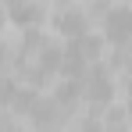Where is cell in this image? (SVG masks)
<instances>
[{"mask_svg": "<svg viewBox=\"0 0 132 132\" xmlns=\"http://www.w3.org/2000/svg\"><path fill=\"white\" fill-rule=\"evenodd\" d=\"M54 29L68 39H79V36H89V18L82 7H61L54 14Z\"/></svg>", "mask_w": 132, "mask_h": 132, "instance_id": "277c9868", "label": "cell"}, {"mask_svg": "<svg viewBox=\"0 0 132 132\" xmlns=\"http://www.w3.org/2000/svg\"><path fill=\"white\" fill-rule=\"evenodd\" d=\"M107 132H129V125H125V118L111 111V114H107Z\"/></svg>", "mask_w": 132, "mask_h": 132, "instance_id": "8992f818", "label": "cell"}, {"mask_svg": "<svg viewBox=\"0 0 132 132\" xmlns=\"http://www.w3.org/2000/svg\"><path fill=\"white\" fill-rule=\"evenodd\" d=\"M82 96L96 107H107L114 100V75H111L107 64H100V61L89 64V71L82 75Z\"/></svg>", "mask_w": 132, "mask_h": 132, "instance_id": "6da1fadb", "label": "cell"}, {"mask_svg": "<svg viewBox=\"0 0 132 132\" xmlns=\"http://www.w3.org/2000/svg\"><path fill=\"white\" fill-rule=\"evenodd\" d=\"M75 132H107V129H104V125H100L96 118H86V121H82V125H79Z\"/></svg>", "mask_w": 132, "mask_h": 132, "instance_id": "52a82bcc", "label": "cell"}, {"mask_svg": "<svg viewBox=\"0 0 132 132\" xmlns=\"http://www.w3.org/2000/svg\"><path fill=\"white\" fill-rule=\"evenodd\" d=\"M129 96H132V71H129Z\"/></svg>", "mask_w": 132, "mask_h": 132, "instance_id": "ba28073f", "label": "cell"}, {"mask_svg": "<svg viewBox=\"0 0 132 132\" xmlns=\"http://www.w3.org/2000/svg\"><path fill=\"white\" fill-rule=\"evenodd\" d=\"M7 14L22 29H36L43 22V4L39 0H7Z\"/></svg>", "mask_w": 132, "mask_h": 132, "instance_id": "5b68a950", "label": "cell"}, {"mask_svg": "<svg viewBox=\"0 0 132 132\" xmlns=\"http://www.w3.org/2000/svg\"><path fill=\"white\" fill-rule=\"evenodd\" d=\"M104 39L111 46H132V7L129 4H118L104 11Z\"/></svg>", "mask_w": 132, "mask_h": 132, "instance_id": "7a4b0ae2", "label": "cell"}, {"mask_svg": "<svg viewBox=\"0 0 132 132\" xmlns=\"http://www.w3.org/2000/svg\"><path fill=\"white\" fill-rule=\"evenodd\" d=\"M64 118H68V111L57 104V96H39V104H36L32 114H29V121H32L39 132H57Z\"/></svg>", "mask_w": 132, "mask_h": 132, "instance_id": "3957f363", "label": "cell"}, {"mask_svg": "<svg viewBox=\"0 0 132 132\" xmlns=\"http://www.w3.org/2000/svg\"><path fill=\"white\" fill-rule=\"evenodd\" d=\"M7 132H18V129H14V125H11V121H7Z\"/></svg>", "mask_w": 132, "mask_h": 132, "instance_id": "9c48e42d", "label": "cell"}]
</instances>
